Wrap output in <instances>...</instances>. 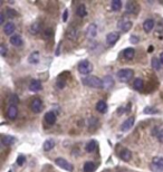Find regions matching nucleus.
I'll return each mask as SVG.
<instances>
[{"instance_id":"nucleus-2","label":"nucleus","mask_w":163,"mask_h":172,"mask_svg":"<svg viewBox=\"0 0 163 172\" xmlns=\"http://www.w3.org/2000/svg\"><path fill=\"white\" fill-rule=\"evenodd\" d=\"M134 76V72L131 68H124V69H119L117 72V78L119 82L126 83L130 82Z\"/></svg>"},{"instance_id":"nucleus-17","label":"nucleus","mask_w":163,"mask_h":172,"mask_svg":"<svg viewBox=\"0 0 163 172\" xmlns=\"http://www.w3.org/2000/svg\"><path fill=\"white\" fill-rule=\"evenodd\" d=\"M39 59H40V55L38 51H34L32 54L29 55V57H28V62L32 64V65H36L39 63Z\"/></svg>"},{"instance_id":"nucleus-18","label":"nucleus","mask_w":163,"mask_h":172,"mask_svg":"<svg viewBox=\"0 0 163 172\" xmlns=\"http://www.w3.org/2000/svg\"><path fill=\"white\" fill-rule=\"evenodd\" d=\"M15 141H16V139L14 137H11V135H4V137H1V143L4 145H6V146L14 144Z\"/></svg>"},{"instance_id":"nucleus-33","label":"nucleus","mask_w":163,"mask_h":172,"mask_svg":"<svg viewBox=\"0 0 163 172\" xmlns=\"http://www.w3.org/2000/svg\"><path fill=\"white\" fill-rule=\"evenodd\" d=\"M134 7H135V4L132 2V1H128L126 4V12L133 14V12H134Z\"/></svg>"},{"instance_id":"nucleus-4","label":"nucleus","mask_w":163,"mask_h":172,"mask_svg":"<svg viewBox=\"0 0 163 172\" xmlns=\"http://www.w3.org/2000/svg\"><path fill=\"white\" fill-rule=\"evenodd\" d=\"M55 163L57 164L58 167H60L62 169H64V170H66V171H68V172H73V170H74L73 164L69 163L67 160H65L63 158H57L55 160Z\"/></svg>"},{"instance_id":"nucleus-7","label":"nucleus","mask_w":163,"mask_h":172,"mask_svg":"<svg viewBox=\"0 0 163 172\" xmlns=\"http://www.w3.org/2000/svg\"><path fill=\"white\" fill-rule=\"evenodd\" d=\"M119 39V32H116V31H112V32L107 34V36H106V44L110 45V46H113V45H114Z\"/></svg>"},{"instance_id":"nucleus-5","label":"nucleus","mask_w":163,"mask_h":172,"mask_svg":"<svg viewBox=\"0 0 163 172\" xmlns=\"http://www.w3.org/2000/svg\"><path fill=\"white\" fill-rule=\"evenodd\" d=\"M43 102L39 97H35L30 102V109L34 113H40L43 111Z\"/></svg>"},{"instance_id":"nucleus-28","label":"nucleus","mask_w":163,"mask_h":172,"mask_svg":"<svg viewBox=\"0 0 163 172\" xmlns=\"http://www.w3.org/2000/svg\"><path fill=\"white\" fill-rule=\"evenodd\" d=\"M96 170V165L93 162H86L84 164V171L85 172H94Z\"/></svg>"},{"instance_id":"nucleus-21","label":"nucleus","mask_w":163,"mask_h":172,"mask_svg":"<svg viewBox=\"0 0 163 172\" xmlns=\"http://www.w3.org/2000/svg\"><path fill=\"white\" fill-rule=\"evenodd\" d=\"M76 15L80 17V18H83L85 16L87 15V10H86V7H85V5H80L78 7H77V10H76Z\"/></svg>"},{"instance_id":"nucleus-1","label":"nucleus","mask_w":163,"mask_h":172,"mask_svg":"<svg viewBox=\"0 0 163 172\" xmlns=\"http://www.w3.org/2000/svg\"><path fill=\"white\" fill-rule=\"evenodd\" d=\"M84 85L88 86V87H93V88H102L103 86V83H102V79H100L96 76H87V77H84L82 79Z\"/></svg>"},{"instance_id":"nucleus-37","label":"nucleus","mask_w":163,"mask_h":172,"mask_svg":"<svg viewBox=\"0 0 163 172\" xmlns=\"http://www.w3.org/2000/svg\"><path fill=\"white\" fill-rule=\"evenodd\" d=\"M25 161H26L25 155H19L17 158V164H18V165H23V164L25 163Z\"/></svg>"},{"instance_id":"nucleus-40","label":"nucleus","mask_w":163,"mask_h":172,"mask_svg":"<svg viewBox=\"0 0 163 172\" xmlns=\"http://www.w3.org/2000/svg\"><path fill=\"white\" fill-rule=\"evenodd\" d=\"M57 87H58V88H60V90H62V88H63V87H65V81H62V79H58V81H57Z\"/></svg>"},{"instance_id":"nucleus-35","label":"nucleus","mask_w":163,"mask_h":172,"mask_svg":"<svg viewBox=\"0 0 163 172\" xmlns=\"http://www.w3.org/2000/svg\"><path fill=\"white\" fill-rule=\"evenodd\" d=\"M6 14H7V16H8L9 18H14V17L17 15V12L15 11L14 9H11V8H7V11H6Z\"/></svg>"},{"instance_id":"nucleus-42","label":"nucleus","mask_w":163,"mask_h":172,"mask_svg":"<svg viewBox=\"0 0 163 172\" xmlns=\"http://www.w3.org/2000/svg\"><path fill=\"white\" fill-rule=\"evenodd\" d=\"M130 41H131L132 44L133 43H137V41H139V38H137V37H136V36H132L131 38H130Z\"/></svg>"},{"instance_id":"nucleus-32","label":"nucleus","mask_w":163,"mask_h":172,"mask_svg":"<svg viewBox=\"0 0 163 172\" xmlns=\"http://www.w3.org/2000/svg\"><path fill=\"white\" fill-rule=\"evenodd\" d=\"M152 162L155 164H158L159 167L163 168V158L162 156H154L153 159H152Z\"/></svg>"},{"instance_id":"nucleus-24","label":"nucleus","mask_w":163,"mask_h":172,"mask_svg":"<svg viewBox=\"0 0 163 172\" xmlns=\"http://www.w3.org/2000/svg\"><path fill=\"white\" fill-rule=\"evenodd\" d=\"M96 148H97V143H96L95 140H92L89 141L87 144H86V146H85V150L87 151V152H94L96 150Z\"/></svg>"},{"instance_id":"nucleus-44","label":"nucleus","mask_w":163,"mask_h":172,"mask_svg":"<svg viewBox=\"0 0 163 172\" xmlns=\"http://www.w3.org/2000/svg\"><path fill=\"white\" fill-rule=\"evenodd\" d=\"M160 62L163 65V53H161V55H160Z\"/></svg>"},{"instance_id":"nucleus-19","label":"nucleus","mask_w":163,"mask_h":172,"mask_svg":"<svg viewBox=\"0 0 163 172\" xmlns=\"http://www.w3.org/2000/svg\"><path fill=\"white\" fill-rule=\"evenodd\" d=\"M119 158L123 161H130L132 158V152L127 149H124L119 152Z\"/></svg>"},{"instance_id":"nucleus-3","label":"nucleus","mask_w":163,"mask_h":172,"mask_svg":"<svg viewBox=\"0 0 163 172\" xmlns=\"http://www.w3.org/2000/svg\"><path fill=\"white\" fill-rule=\"evenodd\" d=\"M93 70V64L89 60H82L78 64V72L82 75H88Z\"/></svg>"},{"instance_id":"nucleus-11","label":"nucleus","mask_w":163,"mask_h":172,"mask_svg":"<svg viewBox=\"0 0 163 172\" xmlns=\"http://www.w3.org/2000/svg\"><path fill=\"white\" fill-rule=\"evenodd\" d=\"M56 120H57V116H56V114L50 111V112H47V113L45 114V122L47 123L48 125H53L56 123Z\"/></svg>"},{"instance_id":"nucleus-34","label":"nucleus","mask_w":163,"mask_h":172,"mask_svg":"<svg viewBox=\"0 0 163 172\" xmlns=\"http://www.w3.org/2000/svg\"><path fill=\"white\" fill-rule=\"evenodd\" d=\"M150 169H151L152 172H163V168H161V167H159L158 164H155L152 162L151 164H150Z\"/></svg>"},{"instance_id":"nucleus-39","label":"nucleus","mask_w":163,"mask_h":172,"mask_svg":"<svg viewBox=\"0 0 163 172\" xmlns=\"http://www.w3.org/2000/svg\"><path fill=\"white\" fill-rule=\"evenodd\" d=\"M159 111L158 109H150V107H146V109H144V113H153V114H155V113H158Z\"/></svg>"},{"instance_id":"nucleus-36","label":"nucleus","mask_w":163,"mask_h":172,"mask_svg":"<svg viewBox=\"0 0 163 172\" xmlns=\"http://www.w3.org/2000/svg\"><path fill=\"white\" fill-rule=\"evenodd\" d=\"M6 54H7V46H6L5 44H1V45H0V55H1L2 57H5Z\"/></svg>"},{"instance_id":"nucleus-10","label":"nucleus","mask_w":163,"mask_h":172,"mask_svg":"<svg viewBox=\"0 0 163 172\" xmlns=\"http://www.w3.org/2000/svg\"><path fill=\"white\" fill-rule=\"evenodd\" d=\"M132 26H133L132 21H130V20H127V19H122L119 23V28L121 29V31H123V32H127V31L132 28Z\"/></svg>"},{"instance_id":"nucleus-9","label":"nucleus","mask_w":163,"mask_h":172,"mask_svg":"<svg viewBox=\"0 0 163 172\" xmlns=\"http://www.w3.org/2000/svg\"><path fill=\"white\" fill-rule=\"evenodd\" d=\"M134 122H135V118L133 116L128 117L127 120L123 122V124L121 125V131H123V132H126L128 130H131L133 127V125H134Z\"/></svg>"},{"instance_id":"nucleus-26","label":"nucleus","mask_w":163,"mask_h":172,"mask_svg":"<svg viewBox=\"0 0 163 172\" xmlns=\"http://www.w3.org/2000/svg\"><path fill=\"white\" fill-rule=\"evenodd\" d=\"M143 86H144V82H143V79H142V78H136V79H134L133 87H134L136 91L143 90Z\"/></svg>"},{"instance_id":"nucleus-27","label":"nucleus","mask_w":163,"mask_h":172,"mask_svg":"<svg viewBox=\"0 0 163 172\" xmlns=\"http://www.w3.org/2000/svg\"><path fill=\"white\" fill-rule=\"evenodd\" d=\"M54 146H55V141L54 140L48 139V140L45 141V143H44V150L45 151H50Z\"/></svg>"},{"instance_id":"nucleus-16","label":"nucleus","mask_w":163,"mask_h":172,"mask_svg":"<svg viewBox=\"0 0 163 172\" xmlns=\"http://www.w3.org/2000/svg\"><path fill=\"white\" fill-rule=\"evenodd\" d=\"M23 38H21V36L20 35H12L11 37H10V44L11 45H14V46L16 47H19L23 45Z\"/></svg>"},{"instance_id":"nucleus-12","label":"nucleus","mask_w":163,"mask_h":172,"mask_svg":"<svg viewBox=\"0 0 163 172\" xmlns=\"http://www.w3.org/2000/svg\"><path fill=\"white\" fill-rule=\"evenodd\" d=\"M17 114H18V109H17V105H12L10 104L8 107V111H7V116L10 120H15L17 117Z\"/></svg>"},{"instance_id":"nucleus-6","label":"nucleus","mask_w":163,"mask_h":172,"mask_svg":"<svg viewBox=\"0 0 163 172\" xmlns=\"http://www.w3.org/2000/svg\"><path fill=\"white\" fill-rule=\"evenodd\" d=\"M97 30H98V28H97V25L96 23H89L86 28V31H85V34H86V37L88 39H93L95 38L96 35H97Z\"/></svg>"},{"instance_id":"nucleus-23","label":"nucleus","mask_w":163,"mask_h":172,"mask_svg":"<svg viewBox=\"0 0 163 172\" xmlns=\"http://www.w3.org/2000/svg\"><path fill=\"white\" fill-rule=\"evenodd\" d=\"M96 109L100 112V113H105L107 111V105L104 101H98L96 104Z\"/></svg>"},{"instance_id":"nucleus-46","label":"nucleus","mask_w":163,"mask_h":172,"mask_svg":"<svg viewBox=\"0 0 163 172\" xmlns=\"http://www.w3.org/2000/svg\"><path fill=\"white\" fill-rule=\"evenodd\" d=\"M119 172H123V171H119Z\"/></svg>"},{"instance_id":"nucleus-20","label":"nucleus","mask_w":163,"mask_h":172,"mask_svg":"<svg viewBox=\"0 0 163 172\" xmlns=\"http://www.w3.org/2000/svg\"><path fill=\"white\" fill-rule=\"evenodd\" d=\"M153 28H154V20L153 19H146L145 21H144V23H143L144 31L150 32V31H152Z\"/></svg>"},{"instance_id":"nucleus-15","label":"nucleus","mask_w":163,"mask_h":172,"mask_svg":"<svg viewBox=\"0 0 163 172\" xmlns=\"http://www.w3.org/2000/svg\"><path fill=\"white\" fill-rule=\"evenodd\" d=\"M15 29H16V27H15V23H12L11 21L6 23V25L4 26V32L7 36L12 35V34H14V31H15Z\"/></svg>"},{"instance_id":"nucleus-43","label":"nucleus","mask_w":163,"mask_h":172,"mask_svg":"<svg viewBox=\"0 0 163 172\" xmlns=\"http://www.w3.org/2000/svg\"><path fill=\"white\" fill-rule=\"evenodd\" d=\"M67 15H68V10H65L63 16V21H67Z\"/></svg>"},{"instance_id":"nucleus-25","label":"nucleus","mask_w":163,"mask_h":172,"mask_svg":"<svg viewBox=\"0 0 163 172\" xmlns=\"http://www.w3.org/2000/svg\"><path fill=\"white\" fill-rule=\"evenodd\" d=\"M152 133H153V135H154V137H156V139H158L161 143H163V129L155 127V129L152 131Z\"/></svg>"},{"instance_id":"nucleus-31","label":"nucleus","mask_w":163,"mask_h":172,"mask_svg":"<svg viewBox=\"0 0 163 172\" xmlns=\"http://www.w3.org/2000/svg\"><path fill=\"white\" fill-rule=\"evenodd\" d=\"M40 30V25L38 23H34L32 25V27H30V31H32V34H38Z\"/></svg>"},{"instance_id":"nucleus-22","label":"nucleus","mask_w":163,"mask_h":172,"mask_svg":"<svg viewBox=\"0 0 163 172\" xmlns=\"http://www.w3.org/2000/svg\"><path fill=\"white\" fill-rule=\"evenodd\" d=\"M123 56H124V58H126V59H133L134 56H135V51H134L133 48H126V49L123 51Z\"/></svg>"},{"instance_id":"nucleus-29","label":"nucleus","mask_w":163,"mask_h":172,"mask_svg":"<svg viewBox=\"0 0 163 172\" xmlns=\"http://www.w3.org/2000/svg\"><path fill=\"white\" fill-rule=\"evenodd\" d=\"M111 8L113 11H119V9L122 8V2H121V0H113L111 4Z\"/></svg>"},{"instance_id":"nucleus-41","label":"nucleus","mask_w":163,"mask_h":172,"mask_svg":"<svg viewBox=\"0 0 163 172\" xmlns=\"http://www.w3.org/2000/svg\"><path fill=\"white\" fill-rule=\"evenodd\" d=\"M0 25L5 26V12H0Z\"/></svg>"},{"instance_id":"nucleus-45","label":"nucleus","mask_w":163,"mask_h":172,"mask_svg":"<svg viewBox=\"0 0 163 172\" xmlns=\"http://www.w3.org/2000/svg\"><path fill=\"white\" fill-rule=\"evenodd\" d=\"M153 49H154V48H153V46L149 47V51H153Z\"/></svg>"},{"instance_id":"nucleus-13","label":"nucleus","mask_w":163,"mask_h":172,"mask_svg":"<svg viewBox=\"0 0 163 172\" xmlns=\"http://www.w3.org/2000/svg\"><path fill=\"white\" fill-rule=\"evenodd\" d=\"M43 88V85H41V82L38 81V79H32L30 84H29V90L32 92H39L40 90Z\"/></svg>"},{"instance_id":"nucleus-38","label":"nucleus","mask_w":163,"mask_h":172,"mask_svg":"<svg viewBox=\"0 0 163 172\" xmlns=\"http://www.w3.org/2000/svg\"><path fill=\"white\" fill-rule=\"evenodd\" d=\"M18 102H19L18 96H17V95H12L11 98H10V104H12V105H17Z\"/></svg>"},{"instance_id":"nucleus-30","label":"nucleus","mask_w":163,"mask_h":172,"mask_svg":"<svg viewBox=\"0 0 163 172\" xmlns=\"http://www.w3.org/2000/svg\"><path fill=\"white\" fill-rule=\"evenodd\" d=\"M151 65L154 69H159L160 66H161V62H160V58H156V57H153L151 59Z\"/></svg>"},{"instance_id":"nucleus-8","label":"nucleus","mask_w":163,"mask_h":172,"mask_svg":"<svg viewBox=\"0 0 163 172\" xmlns=\"http://www.w3.org/2000/svg\"><path fill=\"white\" fill-rule=\"evenodd\" d=\"M102 83H103L102 88H104V90H111L112 87L114 86V79H113V77H112L111 75H106L102 79Z\"/></svg>"},{"instance_id":"nucleus-14","label":"nucleus","mask_w":163,"mask_h":172,"mask_svg":"<svg viewBox=\"0 0 163 172\" xmlns=\"http://www.w3.org/2000/svg\"><path fill=\"white\" fill-rule=\"evenodd\" d=\"M66 36L71 40H76L78 38V30L75 27H69L67 29V31H66Z\"/></svg>"}]
</instances>
